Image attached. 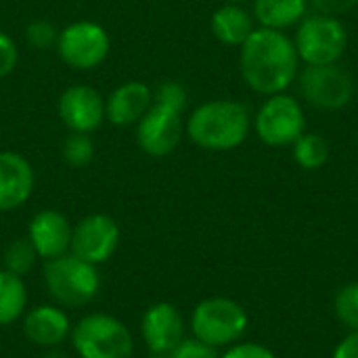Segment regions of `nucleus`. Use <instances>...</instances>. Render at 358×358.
Returning a JSON list of instances; mask_svg holds the SVG:
<instances>
[{"label": "nucleus", "mask_w": 358, "mask_h": 358, "mask_svg": "<svg viewBox=\"0 0 358 358\" xmlns=\"http://www.w3.org/2000/svg\"><path fill=\"white\" fill-rule=\"evenodd\" d=\"M61 155H63V162L69 164L71 168L88 166L94 159V143L90 134L71 132L61 145Z\"/></svg>", "instance_id": "nucleus-23"}, {"label": "nucleus", "mask_w": 358, "mask_h": 358, "mask_svg": "<svg viewBox=\"0 0 358 358\" xmlns=\"http://www.w3.org/2000/svg\"><path fill=\"white\" fill-rule=\"evenodd\" d=\"M300 92L310 105L336 111L350 103L355 84L348 71H344L338 63L306 65L300 73Z\"/></svg>", "instance_id": "nucleus-10"}, {"label": "nucleus", "mask_w": 358, "mask_h": 358, "mask_svg": "<svg viewBox=\"0 0 358 358\" xmlns=\"http://www.w3.org/2000/svg\"><path fill=\"white\" fill-rule=\"evenodd\" d=\"M252 117L243 103L231 99L208 101L199 105L187 120L189 138L208 151L237 149L250 134Z\"/></svg>", "instance_id": "nucleus-2"}, {"label": "nucleus", "mask_w": 358, "mask_h": 358, "mask_svg": "<svg viewBox=\"0 0 358 358\" xmlns=\"http://www.w3.org/2000/svg\"><path fill=\"white\" fill-rule=\"evenodd\" d=\"M182 109L153 99L149 111L136 124V143L151 157L170 155L182 138Z\"/></svg>", "instance_id": "nucleus-9"}, {"label": "nucleus", "mask_w": 358, "mask_h": 358, "mask_svg": "<svg viewBox=\"0 0 358 358\" xmlns=\"http://www.w3.org/2000/svg\"><path fill=\"white\" fill-rule=\"evenodd\" d=\"M227 2H231V4H243L245 0H227Z\"/></svg>", "instance_id": "nucleus-33"}, {"label": "nucleus", "mask_w": 358, "mask_h": 358, "mask_svg": "<svg viewBox=\"0 0 358 358\" xmlns=\"http://www.w3.org/2000/svg\"><path fill=\"white\" fill-rule=\"evenodd\" d=\"M248 323L250 319L245 308L224 296L201 300L191 315L193 338L216 350L237 344L243 338Z\"/></svg>", "instance_id": "nucleus-5"}, {"label": "nucleus", "mask_w": 358, "mask_h": 358, "mask_svg": "<svg viewBox=\"0 0 358 358\" xmlns=\"http://www.w3.org/2000/svg\"><path fill=\"white\" fill-rule=\"evenodd\" d=\"M34 187L36 174L31 164L17 151H0V212L25 206Z\"/></svg>", "instance_id": "nucleus-15"}, {"label": "nucleus", "mask_w": 358, "mask_h": 358, "mask_svg": "<svg viewBox=\"0 0 358 358\" xmlns=\"http://www.w3.org/2000/svg\"><path fill=\"white\" fill-rule=\"evenodd\" d=\"M36 260H38V254L27 237L13 239L2 252L4 271L13 273L17 277H25L27 273H31V268L36 266Z\"/></svg>", "instance_id": "nucleus-22"}, {"label": "nucleus", "mask_w": 358, "mask_h": 358, "mask_svg": "<svg viewBox=\"0 0 358 358\" xmlns=\"http://www.w3.org/2000/svg\"><path fill=\"white\" fill-rule=\"evenodd\" d=\"M331 358H358V329L348 331V336L340 340Z\"/></svg>", "instance_id": "nucleus-30"}, {"label": "nucleus", "mask_w": 358, "mask_h": 358, "mask_svg": "<svg viewBox=\"0 0 358 358\" xmlns=\"http://www.w3.org/2000/svg\"><path fill=\"white\" fill-rule=\"evenodd\" d=\"M334 310L338 321L348 329L357 331L358 329V281L348 283L338 289L336 300H334Z\"/></svg>", "instance_id": "nucleus-24"}, {"label": "nucleus", "mask_w": 358, "mask_h": 358, "mask_svg": "<svg viewBox=\"0 0 358 358\" xmlns=\"http://www.w3.org/2000/svg\"><path fill=\"white\" fill-rule=\"evenodd\" d=\"M210 27L216 40L227 46H241L254 31V19L241 4H222L214 10Z\"/></svg>", "instance_id": "nucleus-18"}, {"label": "nucleus", "mask_w": 358, "mask_h": 358, "mask_svg": "<svg viewBox=\"0 0 358 358\" xmlns=\"http://www.w3.org/2000/svg\"><path fill=\"white\" fill-rule=\"evenodd\" d=\"M153 103V90L145 82H124L105 99V120L113 126H136Z\"/></svg>", "instance_id": "nucleus-17"}, {"label": "nucleus", "mask_w": 358, "mask_h": 358, "mask_svg": "<svg viewBox=\"0 0 358 358\" xmlns=\"http://www.w3.org/2000/svg\"><path fill=\"white\" fill-rule=\"evenodd\" d=\"M294 159L304 170H319L329 159V143L317 132H304L294 143Z\"/></svg>", "instance_id": "nucleus-21"}, {"label": "nucleus", "mask_w": 358, "mask_h": 358, "mask_svg": "<svg viewBox=\"0 0 358 358\" xmlns=\"http://www.w3.org/2000/svg\"><path fill=\"white\" fill-rule=\"evenodd\" d=\"M19 63V50L15 40L0 29V80H4L6 76H10L15 71Z\"/></svg>", "instance_id": "nucleus-27"}, {"label": "nucleus", "mask_w": 358, "mask_h": 358, "mask_svg": "<svg viewBox=\"0 0 358 358\" xmlns=\"http://www.w3.org/2000/svg\"><path fill=\"white\" fill-rule=\"evenodd\" d=\"M71 346L80 358H132L134 338L113 315L90 313L71 327Z\"/></svg>", "instance_id": "nucleus-4"}, {"label": "nucleus", "mask_w": 358, "mask_h": 358, "mask_svg": "<svg viewBox=\"0 0 358 358\" xmlns=\"http://www.w3.org/2000/svg\"><path fill=\"white\" fill-rule=\"evenodd\" d=\"M42 277L48 296L61 308L86 306L101 289V275L96 266L71 252L55 260H44Z\"/></svg>", "instance_id": "nucleus-3"}, {"label": "nucleus", "mask_w": 358, "mask_h": 358, "mask_svg": "<svg viewBox=\"0 0 358 358\" xmlns=\"http://www.w3.org/2000/svg\"><path fill=\"white\" fill-rule=\"evenodd\" d=\"M59 117L69 132L92 134L105 122V96L86 84H73L59 96Z\"/></svg>", "instance_id": "nucleus-12"}, {"label": "nucleus", "mask_w": 358, "mask_h": 358, "mask_svg": "<svg viewBox=\"0 0 358 358\" xmlns=\"http://www.w3.org/2000/svg\"><path fill=\"white\" fill-rule=\"evenodd\" d=\"M294 44L306 65H331L344 55L348 34L338 17L317 13L300 21Z\"/></svg>", "instance_id": "nucleus-6"}, {"label": "nucleus", "mask_w": 358, "mask_h": 358, "mask_svg": "<svg viewBox=\"0 0 358 358\" xmlns=\"http://www.w3.org/2000/svg\"><path fill=\"white\" fill-rule=\"evenodd\" d=\"M120 245V227L107 214H88L73 227L71 254L99 266L105 264Z\"/></svg>", "instance_id": "nucleus-11"}, {"label": "nucleus", "mask_w": 358, "mask_h": 358, "mask_svg": "<svg viewBox=\"0 0 358 358\" xmlns=\"http://www.w3.org/2000/svg\"><path fill=\"white\" fill-rule=\"evenodd\" d=\"M27 313V287L23 277L0 268V327L13 325Z\"/></svg>", "instance_id": "nucleus-20"}, {"label": "nucleus", "mask_w": 358, "mask_h": 358, "mask_svg": "<svg viewBox=\"0 0 358 358\" xmlns=\"http://www.w3.org/2000/svg\"><path fill=\"white\" fill-rule=\"evenodd\" d=\"M241 76L258 94L285 92L298 76V50L294 40L268 27H258L241 44Z\"/></svg>", "instance_id": "nucleus-1"}, {"label": "nucleus", "mask_w": 358, "mask_h": 358, "mask_svg": "<svg viewBox=\"0 0 358 358\" xmlns=\"http://www.w3.org/2000/svg\"><path fill=\"white\" fill-rule=\"evenodd\" d=\"M308 2H313V6L321 15H331V17L344 15L358 4V0H308Z\"/></svg>", "instance_id": "nucleus-29"}, {"label": "nucleus", "mask_w": 358, "mask_h": 358, "mask_svg": "<svg viewBox=\"0 0 358 358\" xmlns=\"http://www.w3.org/2000/svg\"><path fill=\"white\" fill-rule=\"evenodd\" d=\"M55 48L67 67L90 71L107 59L111 40L101 23L73 21L59 31Z\"/></svg>", "instance_id": "nucleus-7"}, {"label": "nucleus", "mask_w": 358, "mask_h": 358, "mask_svg": "<svg viewBox=\"0 0 358 358\" xmlns=\"http://www.w3.org/2000/svg\"><path fill=\"white\" fill-rule=\"evenodd\" d=\"M141 336L151 355H170L185 340V319L170 302L149 306L141 319Z\"/></svg>", "instance_id": "nucleus-13"}, {"label": "nucleus", "mask_w": 358, "mask_h": 358, "mask_svg": "<svg viewBox=\"0 0 358 358\" xmlns=\"http://www.w3.org/2000/svg\"><path fill=\"white\" fill-rule=\"evenodd\" d=\"M220 358H277V355L256 342H237L227 348V352Z\"/></svg>", "instance_id": "nucleus-28"}, {"label": "nucleus", "mask_w": 358, "mask_h": 358, "mask_svg": "<svg viewBox=\"0 0 358 358\" xmlns=\"http://www.w3.org/2000/svg\"><path fill=\"white\" fill-rule=\"evenodd\" d=\"M42 358H69V355H65V352L59 350V348H50V350L44 352V357Z\"/></svg>", "instance_id": "nucleus-31"}, {"label": "nucleus", "mask_w": 358, "mask_h": 358, "mask_svg": "<svg viewBox=\"0 0 358 358\" xmlns=\"http://www.w3.org/2000/svg\"><path fill=\"white\" fill-rule=\"evenodd\" d=\"M170 358H220L218 350L195 340V338H185L170 355Z\"/></svg>", "instance_id": "nucleus-26"}, {"label": "nucleus", "mask_w": 358, "mask_h": 358, "mask_svg": "<svg viewBox=\"0 0 358 358\" xmlns=\"http://www.w3.org/2000/svg\"><path fill=\"white\" fill-rule=\"evenodd\" d=\"M254 128L262 143L271 147L294 145L306 132L302 105L289 94H271L254 117Z\"/></svg>", "instance_id": "nucleus-8"}, {"label": "nucleus", "mask_w": 358, "mask_h": 358, "mask_svg": "<svg viewBox=\"0 0 358 358\" xmlns=\"http://www.w3.org/2000/svg\"><path fill=\"white\" fill-rule=\"evenodd\" d=\"M71 233V222L59 210H40L27 227V239L42 260H55L69 254Z\"/></svg>", "instance_id": "nucleus-14"}, {"label": "nucleus", "mask_w": 358, "mask_h": 358, "mask_svg": "<svg viewBox=\"0 0 358 358\" xmlns=\"http://www.w3.org/2000/svg\"><path fill=\"white\" fill-rule=\"evenodd\" d=\"M71 321L61 306L40 304L29 308L23 315V334L25 338L44 350L59 348L71 336Z\"/></svg>", "instance_id": "nucleus-16"}, {"label": "nucleus", "mask_w": 358, "mask_h": 358, "mask_svg": "<svg viewBox=\"0 0 358 358\" xmlns=\"http://www.w3.org/2000/svg\"><path fill=\"white\" fill-rule=\"evenodd\" d=\"M57 38L59 29L46 19H36L25 27V40L36 50H48L50 46L57 44Z\"/></svg>", "instance_id": "nucleus-25"}, {"label": "nucleus", "mask_w": 358, "mask_h": 358, "mask_svg": "<svg viewBox=\"0 0 358 358\" xmlns=\"http://www.w3.org/2000/svg\"><path fill=\"white\" fill-rule=\"evenodd\" d=\"M308 0H254V17L260 27L279 29L292 27L306 17Z\"/></svg>", "instance_id": "nucleus-19"}, {"label": "nucleus", "mask_w": 358, "mask_h": 358, "mask_svg": "<svg viewBox=\"0 0 358 358\" xmlns=\"http://www.w3.org/2000/svg\"><path fill=\"white\" fill-rule=\"evenodd\" d=\"M147 358H170V357H166V355H149Z\"/></svg>", "instance_id": "nucleus-32"}]
</instances>
